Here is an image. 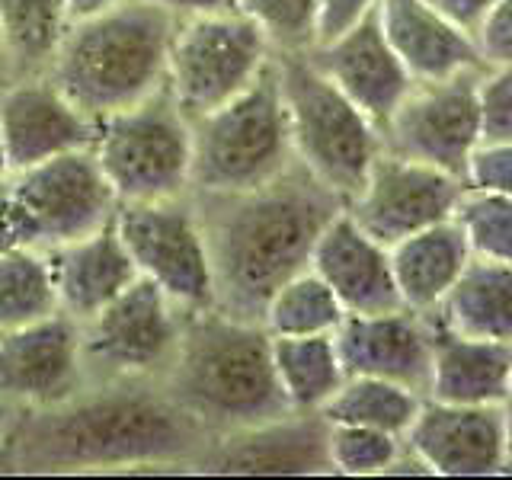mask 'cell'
Here are the masks:
<instances>
[{"mask_svg": "<svg viewBox=\"0 0 512 480\" xmlns=\"http://www.w3.org/2000/svg\"><path fill=\"white\" fill-rule=\"evenodd\" d=\"M208 439L164 381H90L61 404L16 413L0 474L192 471Z\"/></svg>", "mask_w": 512, "mask_h": 480, "instance_id": "1", "label": "cell"}, {"mask_svg": "<svg viewBox=\"0 0 512 480\" xmlns=\"http://www.w3.org/2000/svg\"><path fill=\"white\" fill-rule=\"evenodd\" d=\"M215 279V308L260 320L272 292L311 266L320 231L346 202L298 160L244 192H192Z\"/></svg>", "mask_w": 512, "mask_h": 480, "instance_id": "2", "label": "cell"}, {"mask_svg": "<svg viewBox=\"0 0 512 480\" xmlns=\"http://www.w3.org/2000/svg\"><path fill=\"white\" fill-rule=\"evenodd\" d=\"M164 388L208 436L292 413L272 368L269 330L218 308L183 314Z\"/></svg>", "mask_w": 512, "mask_h": 480, "instance_id": "3", "label": "cell"}, {"mask_svg": "<svg viewBox=\"0 0 512 480\" xmlns=\"http://www.w3.org/2000/svg\"><path fill=\"white\" fill-rule=\"evenodd\" d=\"M180 13L160 0H119L100 13L71 20L48 77L100 122L141 103L167 84V58Z\"/></svg>", "mask_w": 512, "mask_h": 480, "instance_id": "4", "label": "cell"}, {"mask_svg": "<svg viewBox=\"0 0 512 480\" xmlns=\"http://www.w3.org/2000/svg\"><path fill=\"white\" fill-rule=\"evenodd\" d=\"M276 77L298 164L349 202L384 151L381 128L317 68L311 55H276Z\"/></svg>", "mask_w": 512, "mask_h": 480, "instance_id": "5", "label": "cell"}, {"mask_svg": "<svg viewBox=\"0 0 512 480\" xmlns=\"http://www.w3.org/2000/svg\"><path fill=\"white\" fill-rule=\"evenodd\" d=\"M276 58V55H272ZM295 164L288 116L276 77V61L234 96L202 119H192V189L244 192L282 176Z\"/></svg>", "mask_w": 512, "mask_h": 480, "instance_id": "6", "label": "cell"}, {"mask_svg": "<svg viewBox=\"0 0 512 480\" xmlns=\"http://www.w3.org/2000/svg\"><path fill=\"white\" fill-rule=\"evenodd\" d=\"M93 154L119 202L176 199L192 189V122L167 84L96 122Z\"/></svg>", "mask_w": 512, "mask_h": 480, "instance_id": "7", "label": "cell"}, {"mask_svg": "<svg viewBox=\"0 0 512 480\" xmlns=\"http://www.w3.org/2000/svg\"><path fill=\"white\" fill-rule=\"evenodd\" d=\"M272 45L240 10L180 13L170 58L167 90L186 119H202L231 103L272 61Z\"/></svg>", "mask_w": 512, "mask_h": 480, "instance_id": "8", "label": "cell"}, {"mask_svg": "<svg viewBox=\"0 0 512 480\" xmlns=\"http://www.w3.org/2000/svg\"><path fill=\"white\" fill-rule=\"evenodd\" d=\"M183 308L138 276L100 314L80 324V365L90 381H164L183 330Z\"/></svg>", "mask_w": 512, "mask_h": 480, "instance_id": "9", "label": "cell"}, {"mask_svg": "<svg viewBox=\"0 0 512 480\" xmlns=\"http://www.w3.org/2000/svg\"><path fill=\"white\" fill-rule=\"evenodd\" d=\"M112 224L138 276L164 288L183 311L215 308L212 260L192 192L176 199L119 202Z\"/></svg>", "mask_w": 512, "mask_h": 480, "instance_id": "10", "label": "cell"}, {"mask_svg": "<svg viewBox=\"0 0 512 480\" xmlns=\"http://www.w3.org/2000/svg\"><path fill=\"white\" fill-rule=\"evenodd\" d=\"M477 77L480 68L442 80H416L381 125L384 151L464 180L468 160L480 144Z\"/></svg>", "mask_w": 512, "mask_h": 480, "instance_id": "11", "label": "cell"}, {"mask_svg": "<svg viewBox=\"0 0 512 480\" xmlns=\"http://www.w3.org/2000/svg\"><path fill=\"white\" fill-rule=\"evenodd\" d=\"M461 189L464 180L452 173L381 151L359 192L346 202V212L378 244L394 247L397 240L452 218Z\"/></svg>", "mask_w": 512, "mask_h": 480, "instance_id": "12", "label": "cell"}, {"mask_svg": "<svg viewBox=\"0 0 512 480\" xmlns=\"http://www.w3.org/2000/svg\"><path fill=\"white\" fill-rule=\"evenodd\" d=\"M7 186L36 215L45 247L71 244L116 218L119 199L93 148L48 157L42 164L10 173Z\"/></svg>", "mask_w": 512, "mask_h": 480, "instance_id": "13", "label": "cell"}, {"mask_svg": "<svg viewBox=\"0 0 512 480\" xmlns=\"http://www.w3.org/2000/svg\"><path fill=\"white\" fill-rule=\"evenodd\" d=\"M84 384L80 324L68 314L0 330V404L16 413L52 407Z\"/></svg>", "mask_w": 512, "mask_h": 480, "instance_id": "14", "label": "cell"}, {"mask_svg": "<svg viewBox=\"0 0 512 480\" xmlns=\"http://www.w3.org/2000/svg\"><path fill=\"white\" fill-rule=\"evenodd\" d=\"M404 445L439 477L506 474V429L500 404H445L426 397L404 432Z\"/></svg>", "mask_w": 512, "mask_h": 480, "instance_id": "15", "label": "cell"}, {"mask_svg": "<svg viewBox=\"0 0 512 480\" xmlns=\"http://www.w3.org/2000/svg\"><path fill=\"white\" fill-rule=\"evenodd\" d=\"M330 423L320 413H285L212 436L192 464L199 474H333L327 455Z\"/></svg>", "mask_w": 512, "mask_h": 480, "instance_id": "16", "label": "cell"}, {"mask_svg": "<svg viewBox=\"0 0 512 480\" xmlns=\"http://www.w3.org/2000/svg\"><path fill=\"white\" fill-rule=\"evenodd\" d=\"M346 375L384 378L429 394L432 378V317L407 308L384 314H346L333 330Z\"/></svg>", "mask_w": 512, "mask_h": 480, "instance_id": "17", "label": "cell"}, {"mask_svg": "<svg viewBox=\"0 0 512 480\" xmlns=\"http://www.w3.org/2000/svg\"><path fill=\"white\" fill-rule=\"evenodd\" d=\"M0 132L7 141L10 173L48 157L93 148L96 122L87 119L48 74L16 77L0 93Z\"/></svg>", "mask_w": 512, "mask_h": 480, "instance_id": "18", "label": "cell"}, {"mask_svg": "<svg viewBox=\"0 0 512 480\" xmlns=\"http://www.w3.org/2000/svg\"><path fill=\"white\" fill-rule=\"evenodd\" d=\"M311 61L356 103L378 128L410 93L416 80L384 39L378 10L324 45L311 48Z\"/></svg>", "mask_w": 512, "mask_h": 480, "instance_id": "19", "label": "cell"}, {"mask_svg": "<svg viewBox=\"0 0 512 480\" xmlns=\"http://www.w3.org/2000/svg\"><path fill=\"white\" fill-rule=\"evenodd\" d=\"M311 269L333 288L346 314H384L404 308L391 269V250L365 234L346 208L320 231Z\"/></svg>", "mask_w": 512, "mask_h": 480, "instance_id": "20", "label": "cell"}, {"mask_svg": "<svg viewBox=\"0 0 512 480\" xmlns=\"http://www.w3.org/2000/svg\"><path fill=\"white\" fill-rule=\"evenodd\" d=\"M45 250L48 263H52L58 311L77 324H87L93 314H100L138 279L132 256L116 234V224Z\"/></svg>", "mask_w": 512, "mask_h": 480, "instance_id": "21", "label": "cell"}, {"mask_svg": "<svg viewBox=\"0 0 512 480\" xmlns=\"http://www.w3.org/2000/svg\"><path fill=\"white\" fill-rule=\"evenodd\" d=\"M378 23L413 80H442L484 68L471 32L445 20L426 0H381Z\"/></svg>", "mask_w": 512, "mask_h": 480, "instance_id": "22", "label": "cell"}, {"mask_svg": "<svg viewBox=\"0 0 512 480\" xmlns=\"http://www.w3.org/2000/svg\"><path fill=\"white\" fill-rule=\"evenodd\" d=\"M512 381V343L455 333L432 320V400L500 404Z\"/></svg>", "mask_w": 512, "mask_h": 480, "instance_id": "23", "label": "cell"}, {"mask_svg": "<svg viewBox=\"0 0 512 480\" xmlns=\"http://www.w3.org/2000/svg\"><path fill=\"white\" fill-rule=\"evenodd\" d=\"M388 250L400 304L416 314L436 311L471 263L468 240L452 218L397 240Z\"/></svg>", "mask_w": 512, "mask_h": 480, "instance_id": "24", "label": "cell"}, {"mask_svg": "<svg viewBox=\"0 0 512 480\" xmlns=\"http://www.w3.org/2000/svg\"><path fill=\"white\" fill-rule=\"evenodd\" d=\"M429 317L455 333L512 343V263L471 256L461 279Z\"/></svg>", "mask_w": 512, "mask_h": 480, "instance_id": "25", "label": "cell"}, {"mask_svg": "<svg viewBox=\"0 0 512 480\" xmlns=\"http://www.w3.org/2000/svg\"><path fill=\"white\" fill-rule=\"evenodd\" d=\"M272 368L288 407L298 413H320L346 381L333 333L272 336Z\"/></svg>", "mask_w": 512, "mask_h": 480, "instance_id": "26", "label": "cell"}, {"mask_svg": "<svg viewBox=\"0 0 512 480\" xmlns=\"http://www.w3.org/2000/svg\"><path fill=\"white\" fill-rule=\"evenodd\" d=\"M71 20L68 0H0V45L13 74H48Z\"/></svg>", "mask_w": 512, "mask_h": 480, "instance_id": "27", "label": "cell"}, {"mask_svg": "<svg viewBox=\"0 0 512 480\" xmlns=\"http://www.w3.org/2000/svg\"><path fill=\"white\" fill-rule=\"evenodd\" d=\"M423 400L426 397L404 388V384L368 378V375H346L340 391L327 400L320 416H324L327 423L384 429L404 439V432L416 420Z\"/></svg>", "mask_w": 512, "mask_h": 480, "instance_id": "28", "label": "cell"}, {"mask_svg": "<svg viewBox=\"0 0 512 480\" xmlns=\"http://www.w3.org/2000/svg\"><path fill=\"white\" fill-rule=\"evenodd\" d=\"M343 317L346 311L336 301L333 288L308 266L272 292L260 324L269 336H320L333 333L343 324Z\"/></svg>", "mask_w": 512, "mask_h": 480, "instance_id": "29", "label": "cell"}, {"mask_svg": "<svg viewBox=\"0 0 512 480\" xmlns=\"http://www.w3.org/2000/svg\"><path fill=\"white\" fill-rule=\"evenodd\" d=\"M58 311L48 250L0 253V330H13Z\"/></svg>", "mask_w": 512, "mask_h": 480, "instance_id": "30", "label": "cell"}, {"mask_svg": "<svg viewBox=\"0 0 512 480\" xmlns=\"http://www.w3.org/2000/svg\"><path fill=\"white\" fill-rule=\"evenodd\" d=\"M452 221L461 228L477 260L512 263V196L464 186Z\"/></svg>", "mask_w": 512, "mask_h": 480, "instance_id": "31", "label": "cell"}, {"mask_svg": "<svg viewBox=\"0 0 512 480\" xmlns=\"http://www.w3.org/2000/svg\"><path fill=\"white\" fill-rule=\"evenodd\" d=\"M234 10L263 32L276 55H304L317 45V0H234Z\"/></svg>", "mask_w": 512, "mask_h": 480, "instance_id": "32", "label": "cell"}, {"mask_svg": "<svg viewBox=\"0 0 512 480\" xmlns=\"http://www.w3.org/2000/svg\"><path fill=\"white\" fill-rule=\"evenodd\" d=\"M327 455H330L333 474L378 477V474H388L391 464L404 455V439L384 429L330 423Z\"/></svg>", "mask_w": 512, "mask_h": 480, "instance_id": "33", "label": "cell"}, {"mask_svg": "<svg viewBox=\"0 0 512 480\" xmlns=\"http://www.w3.org/2000/svg\"><path fill=\"white\" fill-rule=\"evenodd\" d=\"M477 109L480 141H512V64L480 68Z\"/></svg>", "mask_w": 512, "mask_h": 480, "instance_id": "34", "label": "cell"}, {"mask_svg": "<svg viewBox=\"0 0 512 480\" xmlns=\"http://www.w3.org/2000/svg\"><path fill=\"white\" fill-rule=\"evenodd\" d=\"M464 186L512 196V141H480L468 160Z\"/></svg>", "mask_w": 512, "mask_h": 480, "instance_id": "35", "label": "cell"}, {"mask_svg": "<svg viewBox=\"0 0 512 480\" xmlns=\"http://www.w3.org/2000/svg\"><path fill=\"white\" fill-rule=\"evenodd\" d=\"M39 247H45V237H42L36 215H32L26 202L4 183V189H0V253L39 250Z\"/></svg>", "mask_w": 512, "mask_h": 480, "instance_id": "36", "label": "cell"}, {"mask_svg": "<svg viewBox=\"0 0 512 480\" xmlns=\"http://www.w3.org/2000/svg\"><path fill=\"white\" fill-rule=\"evenodd\" d=\"M474 42L484 68L512 64V0H496L484 16V23L477 26Z\"/></svg>", "mask_w": 512, "mask_h": 480, "instance_id": "37", "label": "cell"}, {"mask_svg": "<svg viewBox=\"0 0 512 480\" xmlns=\"http://www.w3.org/2000/svg\"><path fill=\"white\" fill-rule=\"evenodd\" d=\"M317 4H320L317 45H324L336 36H343V32L352 29L356 23H362L368 13H375L381 0H317Z\"/></svg>", "mask_w": 512, "mask_h": 480, "instance_id": "38", "label": "cell"}, {"mask_svg": "<svg viewBox=\"0 0 512 480\" xmlns=\"http://www.w3.org/2000/svg\"><path fill=\"white\" fill-rule=\"evenodd\" d=\"M432 10H439L445 20H452L458 29L464 32H477V26L484 23V16L490 13V7L496 0H426Z\"/></svg>", "mask_w": 512, "mask_h": 480, "instance_id": "39", "label": "cell"}, {"mask_svg": "<svg viewBox=\"0 0 512 480\" xmlns=\"http://www.w3.org/2000/svg\"><path fill=\"white\" fill-rule=\"evenodd\" d=\"M176 13H202V10H234V0H160Z\"/></svg>", "mask_w": 512, "mask_h": 480, "instance_id": "40", "label": "cell"}, {"mask_svg": "<svg viewBox=\"0 0 512 480\" xmlns=\"http://www.w3.org/2000/svg\"><path fill=\"white\" fill-rule=\"evenodd\" d=\"M500 413H503V429H506V474H512V381L506 388V397L500 400Z\"/></svg>", "mask_w": 512, "mask_h": 480, "instance_id": "41", "label": "cell"}, {"mask_svg": "<svg viewBox=\"0 0 512 480\" xmlns=\"http://www.w3.org/2000/svg\"><path fill=\"white\" fill-rule=\"evenodd\" d=\"M112 4H119V0H68L74 20H80V16H90V13H100V10H106Z\"/></svg>", "mask_w": 512, "mask_h": 480, "instance_id": "42", "label": "cell"}, {"mask_svg": "<svg viewBox=\"0 0 512 480\" xmlns=\"http://www.w3.org/2000/svg\"><path fill=\"white\" fill-rule=\"evenodd\" d=\"M16 80V74H13V68H10V58H7V52H4V45H0V93H4L10 84Z\"/></svg>", "mask_w": 512, "mask_h": 480, "instance_id": "43", "label": "cell"}, {"mask_svg": "<svg viewBox=\"0 0 512 480\" xmlns=\"http://www.w3.org/2000/svg\"><path fill=\"white\" fill-rule=\"evenodd\" d=\"M13 420H16V410H10L7 404H0V442H4V436L10 432Z\"/></svg>", "mask_w": 512, "mask_h": 480, "instance_id": "44", "label": "cell"}, {"mask_svg": "<svg viewBox=\"0 0 512 480\" xmlns=\"http://www.w3.org/2000/svg\"><path fill=\"white\" fill-rule=\"evenodd\" d=\"M10 180V157H7V141L4 132H0V183Z\"/></svg>", "mask_w": 512, "mask_h": 480, "instance_id": "45", "label": "cell"}, {"mask_svg": "<svg viewBox=\"0 0 512 480\" xmlns=\"http://www.w3.org/2000/svg\"><path fill=\"white\" fill-rule=\"evenodd\" d=\"M0 189H4V183H0Z\"/></svg>", "mask_w": 512, "mask_h": 480, "instance_id": "46", "label": "cell"}]
</instances>
